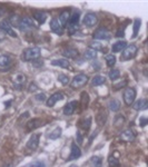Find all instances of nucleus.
I'll use <instances>...</instances> for the list:
<instances>
[{"label": "nucleus", "mask_w": 148, "mask_h": 167, "mask_svg": "<svg viewBox=\"0 0 148 167\" xmlns=\"http://www.w3.org/2000/svg\"><path fill=\"white\" fill-rule=\"evenodd\" d=\"M80 104H81L82 109H86L88 107V104H89V95H88L86 91H82L81 96H80Z\"/></svg>", "instance_id": "21"}, {"label": "nucleus", "mask_w": 148, "mask_h": 167, "mask_svg": "<svg viewBox=\"0 0 148 167\" xmlns=\"http://www.w3.org/2000/svg\"><path fill=\"white\" fill-rule=\"evenodd\" d=\"M42 125H44V123L40 118H34V119H30L29 122L27 123V130L31 132V130L37 129L38 127H40Z\"/></svg>", "instance_id": "13"}, {"label": "nucleus", "mask_w": 148, "mask_h": 167, "mask_svg": "<svg viewBox=\"0 0 148 167\" xmlns=\"http://www.w3.org/2000/svg\"><path fill=\"white\" fill-rule=\"evenodd\" d=\"M124 85H126V81H124V82H120V84H118V85H116L115 86V89H119L120 87H123Z\"/></svg>", "instance_id": "44"}, {"label": "nucleus", "mask_w": 148, "mask_h": 167, "mask_svg": "<svg viewBox=\"0 0 148 167\" xmlns=\"http://www.w3.org/2000/svg\"><path fill=\"white\" fill-rule=\"evenodd\" d=\"M0 29L2 30V31H5L6 34H8L10 37H13V38L17 37V34L15 32V30L12 29L11 24L8 20H6V19H3V20L0 21Z\"/></svg>", "instance_id": "6"}, {"label": "nucleus", "mask_w": 148, "mask_h": 167, "mask_svg": "<svg viewBox=\"0 0 148 167\" xmlns=\"http://www.w3.org/2000/svg\"><path fill=\"white\" fill-rule=\"evenodd\" d=\"M61 133H62V129H61L60 127H56L50 133L49 138H50V139H57V138H59L61 136Z\"/></svg>", "instance_id": "29"}, {"label": "nucleus", "mask_w": 148, "mask_h": 167, "mask_svg": "<svg viewBox=\"0 0 148 167\" xmlns=\"http://www.w3.org/2000/svg\"><path fill=\"white\" fill-rule=\"evenodd\" d=\"M69 12L68 11H62V12L60 13V16H59V22H60L61 26L65 28L66 27V25L68 24V20H69Z\"/></svg>", "instance_id": "20"}, {"label": "nucleus", "mask_w": 148, "mask_h": 167, "mask_svg": "<svg viewBox=\"0 0 148 167\" xmlns=\"http://www.w3.org/2000/svg\"><path fill=\"white\" fill-rule=\"evenodd\" d=\"M125 122V117L124 116H117L116 119H115V126L116 127H120V126H123V124H124Z\"/></svg>", "instance_id": "37"}, {"label": "nucleus", "mask_w": 148, "mask_h": 167, "mask_svg": "<svg viewBox=\"0 0 148 167\" xmlns=\"http://www.w3.org/2000/svg\"><path fill=\"white\" fill-rule=\"evenodd\" d=\"M88 76L85 74H78L76 75L74 78H72V82H70V86H72V88H80L82 87V86H85L86 84L88 82Z\"/></svg>", "instance_id": "3"}, {"label": "nucleus", "mask_w": 148, "mask_h": 167, "mask_svg": "<svg viewBox=\"0 0 148 167\" xmlns=\"http://www.w3.org/2000/svg\"><path fill=\"white\" fill-rule=\"evenodd\" d=\"M120 108V103L116 99H113V100L109 101V109L111 111H118Z\"/></svg>", "instance_id": "30"}, {"label": "nucleus", "mask_w": 148, "mask_h": 167, "mask_svg": "<svg viewBox=\"0 0 148 167\" xmlns=\"http://www.w3.org/2000/svg\"><path fill=\"white\" fill-rule=\"evenodd\" d=\"M90 162L93 164L94 167H101L103 166V159L100 158L99 156H93L91 159H90Z\"/></svg>", "instance_id": "31"}, {"label": "nucleus", "mask_w": 148, "mask_h": 167, "mask_svg": "<svg viewBox=\"0 0 148 167\" xmlns=\"http://www.w3.org/2000/svg\"><path fill=\"white\" fill-rule=\"evenodd\" d=\"M80 156H81V151H80V148L77 146L76 143H72V153H70V155H69L68 160H75V159L79 158Z\"/></svg>", "instance_id": "12"}, {"label": "nucleus", "mask_w": 148, "mask_h": 167, "mask_svg": "<svg viewBox=\"0 0 148 167\" xmlns=\"http://www.w3.org/2000/svg\"><path fill=\"white\" fill-rule=\"evenodd\" d=\"M13 81L16 84L17 86H21L24 85L25 82H26V76L22 74H17L15 77H13Z\"/></svg>", "instance_id": "24"}, {"label": "nucleus", "mask_w": 148, "mask_h": 167, "mask_svg": "<svg viewBox=\"0 0 148 167\" xmlns=\"http://www.w3.org/2000/svg\"><path fill=\"white\" fill-rule=\"evenodd\" d=\"M90 49H94V50L98 51V50H103V46L100 45L99 43H96V41H93V43L89 45Z\"/></svg>", "instance_id": "38"}, {"label": "nucleus", "mask_w": 148, "mask_h": 167, "mask_svg": "<svg viewBox=\"0 0 148 167\" xmlns=\"http://www.w3.org/2000/svg\"><path fill=\"white\" fill-rule=\"evenodd\" d=\"M10 104H11V100H9V101H7V103H5V107H6V108H8V107L10 106Z\"/></svg>", "instance_id": "46"}, {"label": "nucleus", "mask_w": 148, "mask_h": 167, "mask_svg": "<svg viewBox=\"0 0 148 167\" xmlns=\"http://www.w3.org/2000/svg\"><path fill=\"white\" fill-rule=\"evenodd\" d=\"M106 63H107V66L113 68L115 66V64H116V57H115V55L110 53V55L106 56Z\"/></svg>", "instance_id": "27"}, {"label": "nucleus", "mask_w": 148, "mask_h": 167, "mask_svg": "<svg viewBox=\"0 0 148 167\" xmlns=\"http://www.w3.org/2000/svg\"><path fill=\"white\" fill-rule=\"evenodd\" d=\"M49 26H50V29L53 30L56 35H58V36L63 35V27L60 25V22H59L58 19H56V18L51 19Z\"/></svg>", "instance_id": "9"}, {"label": "nucleus", "mask_w": 148, "mask_h": 167, "mask_svg": "<svg viewBox=\"0 0 148 167\" xmlns=\"http://www.w3.org/2000/svg\"><path fill=\"white\" fill-rule=\"evenodd\" d=\"M77 106H78V101L77 100H72L70 103H68L66 106L63 107V114L66 115V116H70L75 113L76 110Z\"/></svg>", "instance_id": "11"}, {"label": "nucleus", "mask_w": 148, "mask_h": 167, "mask_svg": "<svg viewBox=\"0 0 148 167\" xmlns=\"http://www.w3.org/2000/svg\"><path fill=\"white\" fill-rule=\"evenodd\" d=\"M63 99V94L60 93V91H57L53 95H51L49 97V99L47 100V106L48 107H53L56 105V103L59 100H62Z\"/></svg>", "instance_id": "10"}, {"label": "nucleus", "mask_w": 148, "mask_h": 167, "mask_svg": "<svg viewBox=\"0 0 148 167\" xmlns=\"http://www.w3.org/2000/svg\"><path fill=\"white\" fill-rule=\"evenodd\" d=\"M105 81H106L105 76L97 75V76H95V77L93 78V80H91V85L93 86H100V85H103V84H105Z\"/></svg>", "instance_id": "22"}, {"label": "nucleus", "mask_w": 148, "mask_h": 167, "mask_svg": "<svg viewBox=\"0 0 148 167\" xmlns=\"http://www.w3.org/2000/svg\"><path fill=\"white\" fill-rule=\"evenodd\" d=\"M69 167H78V166H77L76 164H72V165H70V166H69Z\"/></svg>", "instance_id": "48"}, {"label": "nucleus", "mask_w": 148, "mask_h": 167, "mask_svg": "<svg viewBox=\"0 0 148 167\" xmlns=\"http://www.w3.org/2000/svg\"><path fill=\"white\" fill-rule=\"evenodd\" d=\"M140 24H141V20L140 19H135V21H134V31H132V38L137 37L138 35V30L140 28Z\"/></svg>", "instance_id": "32"}, {"label": "nucleus", "mask_w": 148, "mask_h": 167, "mask_svg": "<svg viewBox=\"0 0 148 167\" xmlns=\"http://www.w3.org/2000/svg\"><path fill=\"white\" fill-rule=\"evenodd\" d=\"M10 63H11V59L8 55H0V66L1 67L8 66Z\"/></svg>", "instance_id": "28"}, {"label": "nucleus", "mask_w": 148, "mask_h": 167, "mask_svg": "<svg viewBox=\"0 0 148 167\" xmlns=\"http://www.w3.org/2000/svg\"><path fill=\"white\" fill-rule=\"evenodd\" d=\"M2 167H13V166H12V164H11V163H8V164H5V165H3Z\"/></svg>", "instance_id": "47"}, {"label": "nucleus", "mask_w": 148, "mask_h": 167, "mask_svg": "<svg viewBox=\"0 0 148 167\" xmlns=\"http://www.w3.org/2000/svg\"><path fill=\"white\" fill-rule=\"evenodd\" d=\"M35 99H36V100H38V101H44L46 99V95L44 93L38 94V95L35 96Z\"/></svg>", "instance_id": "39"}, {"label": "nucleus", "mask_w": 148, "mask_h": 167, "mask_svg": "<svg viewBox=\"0 0 148 167\" xmlns=\"http://www.w3.org/2000/svg\"><path fill=\"white\" fill-rule=\"evenodd\" d=\"M148 107V100L145 98H141L139 100L135 101V104L132 105V108L135 110H145Z\"/></svg>", "instance_id": "16"}, {"label": "nucleus", "mask_w": 148, "mask_h": 167, "mask_svg": "<svg viewBox=\"0 0 148 167\" xmlns=\"http://www.w3.org/2000/svg\"><path fill=\"white\" fill-rule=\"evenodd\" d=\"M135 138L136 135L134 134V132L132 129H126L120 134V139L124 141H135Z\"/></svg>", "instance_id": "15"}, {"label": "nucleus", "mask_w": 148, "mask_h": 167, "mask_svg": "<svg viewBox=\"0 0 148 167\" xmlns=\"http://www.w3.org/2000/svg\"><path fill=\"white\" fill-rule=\"evenodd\" d=\"M80 126L82 127V129L88 130L91 126V117H87L86 119H84V122L80 124Z\"/></svg>", "instance_id": "35"}, {"label": "nucleus", "mask_w": 148, "mask_h": 167, "mask_svg": "<svg viewBox=\"0 0 148 167\" xmlns=\"http://www.w3.org/2000/svg\"><path fill=\"white\" fill-rule=\"evenodd\" d=\"M108 76L110 78V80H117L119 78V76H120V72H119L118 69H113V70L109 72Z\"/></svg>", "instance_id": "34"}, {"label": "nucleus", "mask_w": 148, "mask_h": 167, "mask_svg": "<svg viewBox=\"0 0 148 167\" xmlns=\"http://www.w3.org/2000/svg\"><path fill=\"white\" fill-rule=\"evenodd\" d=\"M62 55L65 56L66 58L74 59V58H76L77 56L79 55V53H78V50H77V49H75V48H67V49H65V50H63Z\"/></svg>", "instance_id": "18"}, {"label": "nucleus", "mask_w": 148, "mask_h": 167, "mask_svg": "<svg viewBox=\"0 0 148 167\" xmlns=\"http://www.w3.org/2000/svg\"><path fill=\"white\" fill-rule=\"evenodd\" d=\"M85 57H86V59H88V60H93V59H95L96 57H97V51L89 48V49H87V50L85 51Z\"/></svg>", "instance_id": "26"}, {"label": "nucleus", "mask_w": 148, "mask_h": 167, "mask_svg": "<svg viewBox=\"0 0 148 167\" xmlns=\"http://www.w3.org/2000/svg\"><path fill=\"white\" fill-rule=\"evenodd\" d=\"M136 98V90L135 88L132 87H128L126 88V90L124 91V101L127 106H130L132 105L134 100Z\"/></svg>", "instance_id": "4"}, {"label": "nucleus", "mask_w": 148, "mask_h": 167, "mask_svg": "<svg viewBox=\"0 0 148 167\" xmlns=\"http://www.w3.org/2000/svg\"><path fill=\"white\" fill-rule=\"evenodd\" d=\"M41 55V51H40V48L38 47H30L27 48L22 51V55H21V59L24 61H31L35 59H38Z\"/></svg>", "instance_id": "1"}, {"label": "nucleus", "mask_w": 148, "mask_h": 167, "mask_svg": "<svg viewBox=\"0 0 148 167\" xmlns=\"http://www.w3.org/2000/svg\"><path fill=\"white\" fill-rule=\"evenodd\" d=\"M34 21L30 18H20L18 22V27L21 30L28 29V28H32L34 27Z\"/></svg>", "instance_id": "14"}, {"label": "nucleus", "mask_w": 148, "mask_h": 167, "mask_svg": "<svg viewBox=\"0 0 148 167\" xmlns=\"http://www.w3.org/2000/svg\"><path fill=\"white\" fill-rule=\"evenodd\" d=\"M58 81H60L62 85H67L69 82V77L65 74H59L58 75Z\"/></svg>", "instance_id": "36"}, {"label": "nucleus", "mask_w": 148, "mask_h": 167, "mask_svg": "<svg viewBox=\"0 0 148 167\" xmlns=\"http://www.w3.org/2000/svg\"><path fill=\"white\" fill-rule=\"evenodd\" d=\"M93 37L98 40H108L110 38V31L106 28H98L93 34Z\"/></svg>", "instance_id": "5"}, {"label": "nucleus", "mask_w": 148, "mask_h": 167, "mask_svg": "<svg viewBox=\"0 0 148 167\" xmlns=\"http://www.w3.org/2000/svg\"><path fill=\"white\" fill-rule=\"evenodd\" d=\"M39 139H40L39 134H32V135L30 136L29 141H27V148L30 149V151L37 149L38 145H39Z\"/></svg>", "instance_id": "8"}, {"label": "nucleus", "mask_w": 148, "mask_h": 167, "mask_svg": "<svg viewBox=\"0 0 148 167\" xmlns=\"http://www.w3.org/2000/svg\"><path fill=\"white\" fill-rule=\"evenodd\" d=\"M125 48H126V41L120 40V41H117V43H115L114 45H113L111 51H113V53H120V51L124 50Z\"/></svg>", "instance_id": "19"}, {"label": "nucleus", "mask_w": 148, "mask_h": 167, "mask_svg": "<svg viewBox=\"0 0 148 167\" xmlns=\"http://www.w3.org/2000/svg\"><path fill=\"white\" fill-rule=\"evenodd\" d=\"M32 167H45V164H44L42 162H37L32 165Z\"/></svg>", "instance_id": "43"}, {"label": "nucleus", "mask_w": 148, "mask_h": 167, "mask_svg": "<svg viewBox=\"0 0 148 167\" xmlns=\"http://www.w3.org/2000/svg\"><path fill=\"white\" fill-rule=\"evenodd\" d=\"M138 122H139V125H140V126H141V127H144V126H146V125H147L148 119H147V117H140Z\"/></svg>", "instance_id": "40"}, {"label": "nucleus", "mask_w": 148, "mask_h": 167, "mask_svg": "<svg viewBox=\"0 0 148 167\" xmlns=\"http://www.w3.org/2000/svg\"><path fill=\"white\" fill-rule=\"evenodd\" d=\"M38 89V87L37 86H36V84H34V82H31V84H30V86H29V91L30 93H34V91H36V90Z\"/></svg>", "instance_id": "42"}, {"label": "nucleus", "mask_w": 148, "mask_h": 167, "mask_svg": "<svg viewBox=\"0 0 148 167\" xmlns=\"http://www.w3.org/2000/svg\"><path fill=\"white\" fill-rule=\"evenodd\" d=\"M82 24L86 27H88V28L95 26V25L97 24V16H96V13H94V12L86 13V16L82 19Z\"/></svg>", "instance_id": "7"}, {"label": "nucleus", "mask_w": 148, "mask_h": 167, "mask_svg": "<svg viewBox=\"0 0 148 167\" xmlns=\"http://www.w3.org/2000/svg\"><path fill=\"white\" fill-rule=\"evenodd\" d=\"M51 65L53 66H58V67H61V68H69V66H70V64H69L68 59H53V61H51Z\"/></svg>", "instance_id": "17"}, {"label": "nucleus", "mask_w": 148, "mask_h": 167, "mask_svg": "<svg viewBox=\"0 0 148 167\" xmlns=\"http://www.w3.org/2000/svg\"><path fill=\"white\" fill-rule=\"evenodd\" d=\"M108 165H109V167H119V160H118V158L117 157H115V156H109V158H108Z\"/></svg>", "instance_id": "33"}, {"label": "nucleus", "mask_w": 148, "mask_h": 167, "mask_svg": "<svg viewBox=\"0 0 148 167\" xmlns=\"http://www.w3.org/2000/svg\"><path fill=\"white\" fill-rule=\"evenodd\" d=\"M137 51H138L137 46H135V45L127 46L124 50H123L122 56H120V59H122V60H124V61L130 60V59H132L134 57H135L136 53H137Z\"/></svg>", "instance_id": "2"}, {"label": "nucleus", "mask_w": 148, "mask_h": 167, "mask_svg": "<svg viewBox=\"0 0 148 167\" xmlns=\"http://www.w3.org/2000/svg\"><path fill=\"white\" fill-rule=\"evenodd\" d=\"M96 136H97V132H96V133H94L93 135H91V137L89 138V144H91V141H93V139L96 137Z\"/></svg>", "instance_id": "45"}, {"label": "nucleus", "mask_w": 148, "mask_h": 167, "mask_svg": "<svg viewBox=\"0 0 148 167\" xmlns=\"http://www.w3.org/2000/svg\"><path fill=\"white\" fill-rule=\"evenodd\" d=\"M106 119H107V114H106V111L105 110L99 111V114L97 115V123H98V125H99V126H103V125H105Z\"/></svg>", "instance_id": "25"}, {"label": "nucleus", "mask_w": 148, "mask_h": 167, "mask_svg": "<svg viewBox=\"0 0 148 167\" xmlns=\"http://www.w3.org/2000/svg\"><path fill=\"white\" fill-rule=\"evenodd\" d=\"M34 18L37 20L39 24H44V22L46 21V19H47V16H46L45 13L41 12V11H36V12H34Z\"/></svg>", "instance_id": "23"}, {"label": "nucleus", "mask_w": 148, "mask_h": 167, "mask_svg": "<svg viewBox=\"0 0 148 167\" xmlns=\"http://www.w3.org/2000/svg\"><path fill=\"white\" fill-rule=\"evenodd\" d=\"M76 138H77V143L80 145V144L82 143V135H81V133H80V130H77Z\"/></svg>", "instance_id": "41"}]
</instances>
